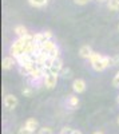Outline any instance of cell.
Segmentation results:
<instances>
[{"label": "cell", "instance_id": "1", "mask_svg": "<svg viewBox=\"0 0 119 134\" xmlns=\"http://www.w3.org/2000/svg\"><path fill=\"white\" fill-rule=\"evenodd\" d=\"M110 66H112V58L106 57V55H103V58H102L100 60H98V62H95V63L91 64L92 70L96 71V72L103 71L104 69H107V67H110Z\"/></svg>", "mask_w": 119, "mask_h": 134}, {"label": "cell", "instance_id": "2", "mask_svg": "<svg viewBox=\"0 0 119 134\" xmlns=\"http://www.w3.org/2000/svg\"><path fill=\"white\" fill-rule=\"evenodd\" d=\"M58 76L59 75L51 74V72L46 74L44 78H43V86H44L46 88H48V90H52V88L56 86V83H58Z\"/></svg>", "mask_w": 119, "mask_h": 134}, {"label": "cell", "instance_id": "3", "mask_svg": "<svg viewBox=\"0 0 119 134\" xmlns=\"http://www.w3.org/2000/svg\"><path fill=\"white\" fill-rule=\"evenodd\" d=\"M52 39V32L51 31H43V32H36L34 35V42L35 43H39V44H43L48 40Z\"/></svg>", "mask_w": 119, "mask_h": 134}, {"label": "cell", "instance_id": "4", "mask_svg": "<svg viewBox=\"0 0 119 134\" xmlns=\"http://www.w3.org/2000/svg\"><path fill=\"white\" fill-rule=\"evenodd\" d=\"M4 106L8 110H14L17 106V98L15 95H12V94H7L4 97Z\"/></svg>", "mask_w": 119, "mask_h": 134}, {"label": "cell", "instance_id": "5", "mask_svg": "<svg viewBox=\"0 0 119 134\" xmlns=\"http://www.w3.org/2000/svg\"><path fill=\"white\" fill-rule=\"evenodd\" d=\"M63 67H64V66H63V60H62L60 58L53 59V60H52V64H51V67H50V72H51V74H55V75H59Z\"/></svg>", "mask_w": 119, "mask_h": 134}, {"label": "cell", "instance_id": "6", "mask_svg": "<svg viewBox=\"0 0 119 134\" xmlns=\"http://www.w3.org/2000/svg\"><path fill=\"white\" fill-rule=\"evenodd\" d=\"M72 90L75 94H80L86 90V82L83 79H80V78H78V79H75L72 82Z\"/></svg>", "mask_w": 119, "mask_h": 134}, {"label": "cell", "instance_id": "7", "mask_svg": "<svg viewBox=\"0 0 119 134\" xmlns=\"http://www.w3.org/2000/svg\"><path fill=\"white\" fill-rule=\"evenodd\" d=\"M78 106H79V98H78V95L76 94L68 95V98H67V107L70 110H75Z\"/></svg>", "mask_w": 119, "mask_h": 134}, {"label": "cell", "instance_id": "8", "mask_svg": "<svg viewBox=\"0 0 119 134\" xmlns=\"http://www.w3.org/2000/svg\"><path fill=\"white\" fill-rule=\"evenodd\" d=\"M16 63V59L12 58L9 55V57H5L3 58V62H2V67H3V70H11L14 67V64Z\"/></svg>", "mask_w": 119, "mask_h": 134}, {"label": "cell", "instance_id": "9", "mask_svg": "<svg viewBox=\"0 0 119 134\" xmlns=\"http://www.w3.org/2000/svg\"><path fill=\"white\" fill-rule=\"evenodd\" d=\"M24 126H26L28 130H31L32 133H35L36 130H39V122H38L35 118H28V119L26 121Z\"/></svg>", "mask_w": 119, "mask_h": 134}, {"label": "cell", "instance_id": "10", "mask_svg": "<svg viewBox=\"0 0 119 134\" xmlns=\"http://www.w3.org/2000/svg\"><path fill=\"white\" fill-rule=\"evenodd\" d=\"M92 52L94 51H92V48L88 46V44H84V46H82L80 50H79V55H80V58H83V59H88Z\"/></svg>", "mask_w": 119, "mask_h": 134}, {"label": "cell", "instance_id": "11", "mask_svg": "<svg viewBox=\"0 0 119 134\" xmlns=\"http://www.w3.org/2000/svg\"><path fill=\"white\" fill-rule=\"evenodd\" d=\"M15 34H16V36H17V38H23V36H27L29 32H28V30H27L24 26L19 24V26L15 27Z\"/></svg>", "mask_w": 119, "mask_h": 134}, {"label": "cell", "instance_id": "12", "mask_svg": "<svg viewBox=\"0 0 119 134\" xmlns=\"http://www.w3.org/2000/svg\"><path fill=\"white\" fill-rule=\"evenodd\" d=\"M56 47V44H55V42H52V40H48V42H46V43H43L41 44V51L43 52H50L51 50H53Z\"/></svg>", "mask_w": 119, "mask_h": 134}, {"label": "cell", "instance_id": "13", "mask_svg": "<svg viewBox=\"0 0 119 134\" xmlns=\"http://www.w3.org/2000/svg\"><path fill=\"white\" fill-rule=\"evenodd\" d=\"M28 2H29V4H31L32 7H36V8H41V7L47 5L50 0H28Z\"/></svg>", "mask_w": 119, "mask_h": 134}, {"label": "cell", "instance_id": "14", "mask_svg": "<svg viewBox=\"0 0 119 134\" xmlns=\"http://www.w3.org/2000/svg\"><path fill=\"white\" fill-rule=\"evenodd\" d=\"M107 7L110 11H119V0H109Z\"/></svg>", "mask_w": 119, "mask_h": 134}, {"label": "cell", "instance_id": "15", "mask_svg": "<svg viewBox=\"0 0 119 134\" xmlns=\"http://www.w3.org/2000/svg\"><path fill=\"white\" fill-rule=\"evenodd\" d=\"M103 58V55L102 54H99V52H92L91 54V57L88 58V62H90V64H92V63H95V62H98V60H100Z\"/></svg>", "mask_w": 119, "mask_h": 134}, {"label": "cell", "instance_id": "16", "mask_svg": "<svg viewBox=\"0 0 119 134\" xmlns=\"http://www.w3.org/2000/svg\"><path fill=\"white\" fill-rule=\"evenodd\" d=\"M48 57H50L51 59H58V58H60V50H59V47L56 46L53 50H51V51L48 52Z\"/></svg>", "mask_w": 119, "mask_h": 134}, {"label": "cell", "instance_id": "17", "mask_svg": "<svg viewBox=\"0 0 119 134\" xmlns=\"http://www.w3.org/2000/svg\"><path fill=\"white\" fill-rule=\"evenodd\" d=\"M21 93H23L24 97H31L32 93H34V88H32V86H26L23 90H21Z\"/></svg>", "mask_w": 119, "mask_h": 134}, {"label": "cell", "instance_id": "18", "mask_svg": "<svg viewBox=\"0 0 119 134\" xmlns=\"http://www.w3.org/2000/svg\"><path fill=\"white\" fill-rule=\"evenodd\" d=\"M38 134H53V130L48 126H44V127H40L38 130Z\"/></svg>", "mask_w": 119, "mask_h": 134}, {"label": "cell", "instance_id": "19", "mask_svg": "<svg viewBox=\"0 0 119 134\" xmlns=\"http://www.w3.org/2000/svg\"><path fill=\"white\" fill-rule=\"evenodd\" d=\"M59 75H62L63 78H70V76H71V70L68 69V67H63Z\"/></svg>", "mask_w": 119, "mask_h": 134}, {"label": "cell", "instance_id": "20", "mask_svg": "<svg viewBox=\"0 0 119 134\" xmlns=\"http://www.w3.org/2000/svg\"><path fill=\"white\" fill-rule=\"evenodd\" d=\"M74 129H71L70 126H64L60 129V134H72Z\"/></svg>", "mask_w": 119, "mask_h": 134}, {"label": "cell", "instance_id": "21", "mask_svg": "<svg viewBox=\"0 0 119 134\" xmlns=\"http://www.w3.org/2000/svg\"><path fill=\"white\" fill-rule=\"evenodd\" d=\"M17 134H34L31 130H28L26 126H21L20 129H19V131H17Z\"/></svg>", "mask_w": 119, "mask_h": 134}, {"label": "cell", "instance_id": "22", "mask_svg": "<svg viewBox=\"0 0 119 134\" xmlns=\"http://www.w3.org/2000/svg\"><path fill=\"white\" fill-rule=\"evenodd\" d=\"M112 86L114 87H119V71L116 72V75L114 76V79H112Z\"/></svg>", "mask_w": 119, "mask_h": 134}, {"label": "cell", "instance_id": "23", "mask_svg": "<svg viewBox=\"0 0 119 134\" xmlns=\"http://www.w3.org/2000/svg\"><path fill=\"white\" fill-rule=\"evenodd\" d=\"M112 66H119V55L112 57Z\"/></svg>", "mask_w": 119, "mask_h": 134}, {"label": "cell", "instance_id": "24", "mask_svg": "<svg viewBox=\"0 0 119 134\" xmlns=\"http://www.w3.org/2000/svg\"><path fill=\"white\" fill-rule=\"evenodd\" d=\"M75 3L79 4V5H84V4L88 3V0H75Z\"/></svg>", "mask_w": 119, "mask_h": 134}, {"label": "cell", "instance_id": "25", "mask_svg": "<svg viewBox=\"0 0 119 134\" xmlns=\"http://www.w3.org/2000/svg\"><path fill=\"white\" fill-rule=\"evenodd\" d=\"M72 134H83L80 130H78V129H74V131H72Z\"/></svg>", "mask_w": 119, "mask_h": 134}, {"label": "cell", "instance_id": "26", "mask_svg": "<svg viewBox=\"0 0 119 134\" xmlns=\"http://www.w3.org/2000/svg\"><path fill=\"white\" fill-rule=\"evenodd\" d=\"M92 134H104V133H103V131H100V130H98V131H94Z\"/></svg>", "mask_w": 119, "mask_h": 134}, {"label": "cell", "instance_id": "27", "mask_svg": "<svg viewBox=\"0 0 119 134\" xmlns=\"http://www.w3.org/2000/svg\"><path fill=\"white\" fill-rule=\"evenodd\" d=\"M99 3H104V2H109V0H98Z\"/></svg>", "mask_w": 119, "mask_h": 134}, {"label": "cell", "instance_id": "28", "mask_svg": "<svg viewBox=\"0 0 119 134\" xmlns=\"http://www.w3.org/2000/svg\"><path fill=\"white\" fill-rule=\"evenodd\" d=\"M116 124L119 125V115H118V119H116Z\"/></svg>", "mask_w": 119, "mask_h": 134}]
</instances>
